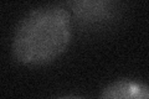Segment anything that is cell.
I'll use <instances>...</instances> for the list:
<instances>
[{
	"label": "cell",
	"mask_w": 149,
	"mask_h": 99,
	"mask_svg": "<svg viewBox=\"0 0 149 99\" xmlns=\"http://www.w3.org/2000/svg\"><path fill=\"white\" fill-rule=\"evenodd\" d=\"M72 39V17L61 5H42L21 17L14 31L11 50L22 64L52 62L66 51Z\"/></svg>",
	"instance_id": "obj_1"
},
{
	"label": "cell",
	"mask_w": 149,
	"mask_h": 99,
	"mask_svg": "<svg viewBox=\"0 0 149 99\" xmlns=\"http://www.w3.org/2000/svg\"><path fill=\"white\" fill-rule=\"evenodd\" d=\"M111 3L106 1H80V3H71L70 5L72 6L74 14L78 17H86L91 19L93 16L103 15V12L107 10L104 6H108Z\"/></svg>",
	"instance_id": "obj_3"
},
{
	"label": "cell",
	"mask_w": 149,
	"mask_h": 99,
	"mask_svg": "<svg viewBox=\"0 0 149 99\" xmlns=\"http://www.w3.org/2000/svg\"><path fill=\"white\" fill-rule=\"evenodd\" d=\"M58 99H83L81 97H76V96H66V97H61Z\"/></svg>",
	"instance_id": "obj_4"
},
{
	"label": "cell",
	"mask_w": 149,
	"mask_h": 99,
	"mask_svg": "<svg viewBox=\"0 0 149 99\" xmlns=\"http://www.w3.org/2000/svg\"><path fill=\"white\" fill-rule=\"evenodd\" d=\"M100 99H149V86L133 79H119L108 84Z\"/></svg>",
	"instance_id": "obj_2"
}]
</instances>
